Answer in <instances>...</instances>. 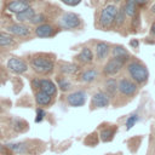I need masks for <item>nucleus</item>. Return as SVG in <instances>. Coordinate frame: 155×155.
I'll return each instance as SVG.
<instances>
[{"mask_svg":"<svg viewBox=\"0 0 155 155\" xmlns=\"http://www.w3.org/2000/svg\"><path fill=\"white\" fill-rule=\"evenodd\" d=\"M25 126H27V122L23 120H15L13 121V128L16 131H23L24 128H27Z\"/></svg>","mask_w":155,"mask_h":155,"instance_id":"cd10ccee","label":"nucleus"},{"mask_svg":"<svg viewBox=\"0 0 155 155\" xmlns=\"http://www.w3.org/2000/svg\"><path fill=\"white\" fill-rule=\"evenodd\" d=\"M117 13V7L114 4H109L107 5L101 15H99V24L102 28L104 29H109L114 23H115V17Z\"/></svg>","mask_w":155,"mask_h":155,"instance_id":"7ed1b4c3","label":"nucleus"},{"mask_svg":"<svg viewBox=\"0 0 155 155\" xmlns=\"http://www.w3.org/2000/svg\"><path fill=\"white\" fill-rule=\"evenodd\" d=\"M35 101H36V103H38L39 105L46 107V105H48V104L51 103L52 96H50V94H47L46 92L39 90V91H36V93H35Z\"/></svg>","mask_w":155,"mask_h":155,"instance_id":"dca6fc26","label":"nucleus"},{"mask_svg":"<svg viewBox=\"0 0 155 155\" xmlns=\"http://www.w3.org/2000/svg\"><path fill=\"white\" fill-rule=\"evenodd\" d=\"M58 25L59 28H63V29H76L81 25V18L76 13L65 12L59 17Z\"/></svg>","mask_w":155,"mask_h":155,"instance_id":"39448f33","label":"nucleus"},{"mask_svg":"<svg viewBox=\"0 0 155 155\" xmlns=\"http://www.w3.org/2000/svg\"><path fill=\"white\" fill-rule=\"evenodd\" d=\"M19 1H24V2H29V4H30L33 0H19Z\"/></svg>","mask_w":155,"mask_h":155,"instance_id":"e433bc0d","label":"nucleus"},{"mask_svg":"<svg viewBox=\"0 0 155 155\" xmlns=\"http://www.w3.org/2000/svg\"><path fill=\"white\" fill-rule=\"evenodd\" d=\"M44 116H45L44 109L38 108V109H36V119H35V121H36V122H40L41 120H44Z\"/></svg>","mask_w":155,"mask_h":155,"instance_id":"c756f323","label":"nucleus"},{"mask_svg":"<svg viewBox=\"0 0 155 155\" xmlns=\"http://www.w3.org/2000/svg\"><path fill=\"white\" fill-rule=\"evenodd\" d=\"M7 31L16 36H28L30 34V28L23 23H13L7 27Z\"/></svg>","mask_w":155,"mask_h":155,"instance_id":"9b49d317","label":"nucleus"},{"mask_svg":"<svg viewBox=\"0 0 155 155\" xmlns=\"http://www.w3.org/2000/svg\"><path fill=\"white\" fill-rule=\"evenodd\" d=\"M111 53H113V57H126V56H130L127 50L121 45H115L111 48Z\"/></svg>","mask_w":155,"mask_h":155,"instance_id":"4be33fe9","label":"nucleus"},{"mask_svg":"<svg viewBox=\"0 0 155 155\" xmlns=\"http://www.w3.org/2000/svg\"><path fill=\"white\" fill-rule=\"evenodd\" d=\"M107 105H109V96L103 91L96 92L91 99V107L92 108H103Z\"/></svg>","mask_w":155,"mask_h":155,"instance_id":"9d476101","label":"nucleus"},{"mask_svg":"<svg viewBox=\"0 0 155 155\" xmlns=\"http://www.w3.org/2000/svg\"><path fill=\"white\" fill-rule=\"evenodd\" d=\"M151 11H153V12H154V13H155V5H154V6H153V7H151Z\"/></svg>","mask_w":155,"mask_h":155,"instance_id":"4c0bfd02","label":"nucleus"},{"mask_svg":"<svg viewBox=\"0 0 155 155\" xmlns=\"http://www.w3.org/2000/svg\"><path fill=\"white\" fill-rule=\"evenodd\" d=\"M114 1H115V2H119V1H121V0H114Z\"/></svg>","mask_w":155,"mask_h":155,"instance_id":"58836bf2","label":"nucleus"},{"mask_svg":"<svg viewBox=\"0 0 155 155\" xmlns=\"http://www.w3.org/2000/svg\"><path fill=\"white\" fill-rule=\"evenodd\" d=\"M86 97L87 96L84 91H75L67 97V101H68V104L70 107H81L85 104Z\"/></svg>","mask_w":155,"mask_h":155,"instance_id":"1a4fd4ad","label":"nucleus"},{"mask_svg":"<svg viewBox=\"0 0 155 155\" xmlns=\"http://www.w3.org/2000/svg\"><path fill=\"white\" fill-rule=\"evenodd\" d=\"M109 52H110V45L109 44H107L104 41H101L96 45V54H97V58L99 61L104 59L108 56Z\"/></svg>","mask_w":155,"mask_h":155,"instance_id":"2eb2a0df","label":"nucleus"},{"mask_svg":"<svg viewBox=\"0 0 155 155\" xmlns=\"http://www.w3.org/2000/svg\"><path fill=\"white\" fill-rule=\"evenodd\" d=\"M30 5L29 2H24V1H19V0H12L11 2L7 4V10L15 15L24 11L25 8H28Z\"/></svg>","mask_w":155,"mask_h":155,"instance_id":"ddd939ff","label":"nucleus"},{"mask_svg":"<svg viewBox=\"0 0 155 155\" xmlns=\"http://www.w3.org/2000/svg\"><path fill=\"white\" fill-rule=\"evenodd\" d=\"M127 71L136 84H145L149 78L147 67L139 61H131L127 63Z\"/></svg>","mask_w":155,"mask_h":155,"instance_id":"f257e3e1","label":"nucleus"},{"mask_svg":"<svg viewBox=\"0 0 155 155\" xmlns=\"http://www.w3.org/2000/svg\"><path fill=\"white\" fill-rule=\"evenodd\" d=\"M31 87L35 88V90H39L40 88V80L39 79H34L31 81Z\"/></svg>","mask_w":155,"mask_h":155,"instance_id":"2f4dec72","label":"nucleus"},{"mask_svg":"<svg viewBox=\"0 0 155 155\" xmlns=\"http://www.w3.org/2000/svg\"><path fill=\"white\" fill-rule=\"evenodd\" d=\"M45 21H46V17H45L44 13H35L34 17H33L29 22H30L31 24L39 25V24H41V23H45Z\"/></svg>","mask_w":155,"mask_h":155,"instance_id":"b1692460","label":"nucleus"},{"mask_svg":"<svg viewBox=\"0 0 155 155\" xmlns=\"http://www.w3.org/2000/svg\"><path fill=\"white\" fill-rule=\"evenodd\" d=\"M7 68L15 74H23L28 70V65L25 61L18 57H11L7 61Z\"/></svg>","mask_w":155,"mask_h":155,"instance_id":"0eeeda50","label":"nucleus"},{"mask_svg":"<svg viewBox=\"0 0 155 155\" xmlns=\"http://www.w3.org/2000/svg\"><path fill=\"white\" fill-rule=\"evenodd\" d=\"M113 134L114 132L110 130V128H105V130H102L101 131V139L103 142H109L113 139Z\"/></svg>","mask_w":155,"mask_h":155,"instance_id":"393cba45","label":"nucleus"},{"mask_svg":"<svg viewBox=\"0 0 155 155\" xmlns=\"http://www.w3.org/2000/svg\"><path fill=\"white\" fill-rule=\"evenodd\" d=\"M97 78V70L96 69H88L85 70L81 75H80V80L82 82H91Z\"/></svg>","mask_w":155,"mask_h":155,"instance_id":"aec40b11","label":"nucleus"},{"mask_svg":"<svg viewBox=\"0 0 155 155\" xmlns=\"http://www.w3.org/2000/svg\"><path fill=\"white\" fill-rule=\"evenodd\" d=\"M57 81H58V87H59V88H61L63 92H64V91H68V90H70V87H71V84H70V82H69L67 79H64V78H63V79H61V78H59Z\"/></svg>","mask_w":155,"mask_h":155,"instance_id":"bb28decb","label":"nucleus"},{"mask_svg":"<svg viewBox=\"0 0 155 155\" xmlns=\"http://www.w3.org/2000/svg\"><path fill=\"white\" fill-rule=\"evenodd\" d=\"M78 65L73 64V63H67V62H62L61 63V70L65 74H74L78 71Z\"/></svg>","mask_w":155,"mask_h":155,"instance_id":"412c9836","label":"nucleus"},{"mask_svg":"<svg viewBox=\"0 0 155 155\" xmlns=\"http://www.w3.org/2000/svg\"><path fill=\"white\" fill-rule=\"evenodd\" d=\"M130 59V56L126 57H113L111 59H109L107 62V64L103 68V73L107 76H113L115 74H117L125 65V63Z\"/></svg>","mask_w":155,"mask_h":155,"instance_id":"20e7f679","label":"nucleus"},{"mask_svg":"<svg viewBox=\"0 0 155 155\" xmlns=\"http://www.w3.org/2000/svg\"><path fill=\"white\" fill-rule=\"evenodd\" d=\"M134 1H136V4L139 5V6H144V5L148 2V0H134Z\"/></svg>","mask_w":155,"mask_h":155,"instance_id":"f704fd0d","label":"nucleus"},{"mask_svg":"<svg viewBox=\"0 0 155 155\" xmlns=\"http://www.w3.org/2000/svg\"><path fill=\"white\" fill-rule=\"evenodd\" d=\"M35 13H36L35 8L31 7V6H29V7L25 8L24 11L17 13V15H16V18H17V21H18L19 23H24V22H29V21L34 17Z\"/></svg>","mask_w":155,"mask_h":155,"instance_id":"4468645a","label":"nucleus"},{"mask_svg":"<svg viewBox=\"0 0 155 155\" xmlns=\"http://www.w3.org/2000/svg\"><path fill=\"white\" fill-rule=\"evenodd\" d=\"M23 145H24V144H11V145H10V148H11V149H13L15 151H19V150H22V149H23Z\"/></svg>","mask_w":155,"mask_h":155,"instance_id":"473e14b6","label":"nucleus"},{"mask_svg":"<svg viewBox=\"0 0 155 155\" xmlns=\"http://www.w3.org/2000/svg\"><path fill=\"white\" fill-rule=\"evenodd\" d=\"M117 90L124 94V96H133L137 92V85L134 81H131L126 78L121 79L117 82Z\"/></svg>","mask_w":155,"mask_h":155,"instance_id":"6e6552de","label":"nucleus"},{"mask_svg":"<svg viewBox=\"0 0 155 155\" xmlns=\"http://www.w3.org/2000/svg\"><path fill=\"white\" fill-rule=\"evenodd\" d=\"M105 90L109 96H113L117 90V82L115 79H108L105 82Z\"/></svg>","mask_w":155,"mask_h":155,"instance_id":"5701e85b","label":"nucleus"},{"mask_svg":"<svg viewBox=\"0 0 155 155\" xmlns=\"http://www.w3.org/2000/svg\"><path fill=\"white\" fill-rule=\"evenodd\" d=\"M30 67L38 74L47 75V74L52 73V70L54 68V63L52 59L47 58L44 54H36L30 59Z\"/></svg>","mask_w":155,"mask_h":155,"instance_id":"f03ea898","label":"nucleus"},{"mask_svg":"<svg viewBox=\"0 0 155 155\" xmlns=\"http://www.w3.org/2000/svg\"><path fill=\"white\" fill-rule=\"evenodd\" d=\"M124 11H125V15L128 16V17H133L137 12V4L134 0H127L125 6H124Z\"/></svg>","mask_w":155,"mask_h":155,"instance_id":"6ab92c4d","label":"nucleus"},{"mask_svg":"<svg viewBox=\"0 0 155 155\" xmlns=\"http://www.w3.org/2000/svg\"><path fill=\"white\" fill-rule=\"evenodd\" d=\"M137 121H138V116H137V115H132V116H130V117L127 119V121H126V128H127V130L132 128Z\"/></svg>","mask_w":155,"mask_h":155,"instance_id":"c85d7f7f","label":"nucleus"},{"mask_svg":"<svg viewBox=\"0 0 155 155\" xmlns=\"http://www.w3.org/2000/svg\"><path fill=\"white\" fill-rule=\"evenodd\" d=\"M78 59L82 63H91L93 61V53L91 51V48L88 47H82V50L80 51V53L78 54Z\"/></svg>","mask_w":155,"mask_h":155,"instance_id":"f3484780","label":"nucleus"},{"mask_svg":"<svg viewBox=\"0 0 155 155\" xmlns=\"http://www.w3.org/2000/svg\"><path fill=\"white\" fill-rule=\"evenodd\" d=\"M130 45H131L132 47H134V48H137V47H138V40H136V39H133V40H131V41H130Z\"/></svg>","mask_w":155,"mask_h":155,"instance_id":"72a5a7b5","label":"nucleus"},{"mask_svg":"<svg viewBox=\"0 0 155 155\" xmlns=\"http://www.w3.org/2000/svg\"><path fill=\"white\" fill-rule=\"evenodd\" d=\"M61 1L68 6H76L81 2V0H61Z\"/></svg>","mask_w":155,"mask_h":155,"instance_id":"7c9ffc66","label":"nucleus"},{"mask_svg":"<svg viewBox=\"0 0 155 155\" xmlns=\"http://www.w3.org/2000/svg\"><path fill=\"white\" fill-rule=\"evenodd\" d=\"M39 90L46 92L50 96H56V93H57V86L50 79H41L40 80V88Z\"/></svg>","mask_w":155,"mask_h":155,"instance_id":"f8f14e48","label":"nucleus"},{"mask_svg":"<svg viewBox=\"0 0 155 155\" xmlns=\"http://www.w3.org/2000/svg\"><path fill=\"white\" fill-rule=\"evenodd\" d=\"M15 45V39L10 33L0 31V47H7Z\"/></svg>","mask_w":155,"mask_h":155,"instance_id":"a211bd4d","label":"nucleus"},{"mask_svg":"<svg viewBox=\"0 0 155 155\" xmlns=\"http://www.w3.org/2000/svg\"><path fill=\"white\" fill-rule=\"evenodd\" d=\"M150 31H151L153 35H155V21H154V23H153L151 27H150Z\"/></svg>","mask_w":155,"mask_h":155,"instance_id":"c9c22d12","label":"nucleus"},{"mask_svg":"<svg viewBox=\"0 0 155 155\" xmlns=\"http://www.w3.org/2000/svg\"><path fill=\"white\" fill-rule=\"evenodd\" d=\"M125 11H124V7L122 8H117V13H116V17H115V24L117 27H120L122 23H124V18H125Z\"/></svg>","mask_w":155,"mask_h":155,"instance_id":"a878e982","label":"nucleus"},{"mask_svg":"<svg viewBox=\"0 0 155 155\" xmlns=\"http://www.w3.org/2000/svg\"><path fill=\"white\" fill-rule=\"evenodd\" d=\"M58 28L53 24H50V23H41L39 25H36L34 33L38 38H41V39H46V38H52L57 33H58Z\"/></svg>","mask_w":155,"mask_h":155,"instance_id":"423d86ee","label":"nucleus"}]
</instances>
